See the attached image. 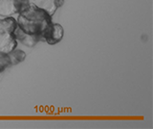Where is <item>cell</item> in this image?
<instances>
[{"label": "cell", "instance_id": "3", "mask_svg": "<svg viewBox=\"0 0 153 129\" xmlns=\"http://www.w3.org/2000/svg\"><path fill=\"white\" fill-rule=\"evenodd\" d=\"M64 35V29L59 23L51 22L41 35V41H46L48 45H54L59 42Z\"/></svg>", "mask_w": 153, "mask_h": 129}, {"label": "cell", "instance_id": "2", "mask_svg": "<svg viewBox=\"0 0 153 129\" xmlns=\"http://www.w3.org/2000/svg\"><path fill=\"white\" fill-rule=\"evenodd\" d=\"M17 25L13 17L0 20V51L10 53L16 48L17 41L14 36V30Z\"/></svg>", "mask_w": 153, "mask_h": 129}, {"label": "cell", "instance_id": "4", "mask_svg": "<svg viewBox=\"0 0 153 129\" xmlns=\"http://www.w3.org/2000/svg\"><path fill=\"white\" fill-rule=\"evenodd\" d=\"M24 1L43 9L51 16H54L57 9L64 4V0H24Z\"/></svg>", "mask_w": 153, "mask_h": 129}, {"label": "cell", "instance_id": "8", "mask_svg": "<svg viewBox=\"0 0 153 129\" xmlns=\"http://www.w3.org/2000/svg\"><path fill=\"white\" fill-rule=\"evenodd\" d=\"M11 60L8 53L0 51V72H2L6 69H8L11 66Z\"/></svg>", "mask_w": 153, "mask_h": 129}, {"label": "cell", "instance_id": "7", "mask_svg": "<svg viewBox=\"0 0 153 129\" xmlns=\"http://www.w3.org/2000/svg\"><path fill=\"white\" fill-rule=\"evenodd\" d=\"M9 54L10 57V60H11V64L12 65H16L22 62L24 59H25L26 54L25 52L22 51V50H19V49H13V51H11Z\"/></svg>", "mask_w": 153, "mask_h": 129}, {"label": "cell", "instance_id": "1", "mask_svg": "<svg viewBox=\"0 0 153 129\" xmlns=\"http://www.w3.org/2000/svg\"><path fill=\"white\" fill-rule=\"evenodd\" d=\"M21 7L16 20L17 26L28 34L37 36L41 41V35L52 22V16L45 10L21 0Z\"/></svg>", "mask_w": 153, "mask_h": 129}, {"label": "cell", "instance_id": "6", "mask_svg": "<svg viewBox=\"0 0 153 129\" xmlns=\"http://www.w3.org/2000/svg\"><path fill=\"white\" fill-rule=\"evenodd\" d=\"M14 36H16V41H20L22 45H24L27 47L35 46L37 42L39 41V39H38L37 36L28 34V33L23 31L21 28L18 27L17 25L16 27V30H14Z\"/></svg>", "mask_w": 153, "mask_h": 129}, {"label": "cell", "instance_id": "5", "mask_svg": "<svg viewBox=\"0 0 153 129\" xmlns=\"http://www.w3.org/2000/svg\"><path fill=\"white\" fill-rule=\"evenodd\" d=\"M21 3V0H0V16L9 17L18 14Z\"/></svg>", "mask_w": 153, "mask_h": 129}]
</instances>
